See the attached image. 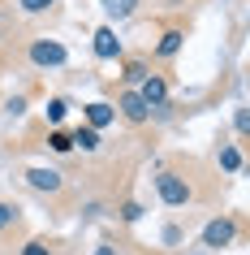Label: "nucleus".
I'll return each mask as SVG.
<instances>
[{
  "mask_svg": "<svg viewBox=\"0 0 250 255\" xmlns=\"http://www.w3.org/2000/svg\"><path fill=\"white\" fill-rule=\"evenodd\" d=\"M198 173H203V164L190 160V156H164L156 164V177H151L160 203L164 208H194V203H203L207 190H203Z\"/></svg>",
  "mask_w": 250,
  "mask_h": 255,
  "instance_id": "1",
  "label": "nucleus"
},
{
  "mask_svg": "<svg viewBox=\"0 0 250 255\" xmlns=\"http://www.w3.org/2000/svg\"><path fill=\"white\" fill-rule=\"evenodd\" d=\"M237 238H242V216H237V212L211 216L207 225H203V234H198V242H203L207 251H224V247H233Z\"/></svg>",
  "mask_w": 250,
  "mask_h": 255,
  "instance_id": "2",
  "label": "nucleus"
},
{
  "mask_svg": "<svg viewBox=\"0 0 250 255\" xmlns=\"http://www.w3.org/2000/svg\"><path fill=\"white\" fill-rule=\"evenodd\" d=\"M26 61L35 69H61L69 61V52H65V43H61V39H30L26 43Z\"/></svg>",
  "mask_w": 250,
  "mask_h": 255,
  "instance_id": "3",
  "label": "nucleus"
},
{
  "mask_svg": "<svg viewBox=\"0 0 250 255\" xmlns=\"http://www.w3.org/2000/svg\"><path fill=\"white\" fill-rule=\"evenodd\" d=\"M22 177H26V186H30V190H39V195H52V199H56V195H65V186H69L65 173H61V169H48V164H30Z\"/></svg>",
  "mask_w": 250,
  "mask_h": 255,
  "instance_id": "4",
  "label": "nucleus"
},
{
  "mask_svg": "<svg viewBox=\"0 0 250 255\" xmlns=\"http://www.w3.org/2000/svg\"><path fill=\"white\" fill-rule=\"evenodd\" d=\"M112 108H117V117H121V121H130V126H138V130H143V126H151V108H147V104H143V95L130 91V87L117 95V104H112Z\"/></svg>",
  "mask_w": 250,
  "mask_h": 255,
  "instance_id": "5",
  "label": "nucleus"
},
{
  "mask_svg": "<svg viewBox=\"0 0 250 255\" xmlns=\"http://www.w3.org/2000/svg\"><path fill=\"white\" fill-rule=\"evenodd\" d=\"M185 22H172V26H164L160 30V39L151 43V56L156 61H172V56H181V48H185Z\"/></svg>",
  "mask_w": 250,
  "mask_h": 255,
  "instance_id": "6",
  "label": "nucleus"
},
{
  "mask_svg": "<svg viewBox=\"0 0 250 255\" xmlns=\"http://www.w3.org/2000/svg\"><path fill=\"white\" fill-rule=\"evenodd\" d=\"M134 91L143 95V104L151 108V113H160V108L168 104V78H164V74H156V69H151V74H147V78L138 82Z\"/></svg>",
  "mask_w": 250,
  "mask_h": 255,
  "instance_id": "7",
  "label": "nucleus"
},
{
  "mask_svg": "<svg viewBox=\"0 0 250 255\" xmlns=\"http://www.w3.org/2000/svg\"><path fill=\"white\" fill-rule=\"evenodd\" d=\"M91 48H95V56H99V61H121V56H125V48H121V39H117V30L112 26H99L91 35Z\"/></svg>",
  "mask_w": 250,
  "mask_h": 255,
  "instance_id": "8",
  "label": "nucleus"
},
{
  "mask_svg": "<svg viewBox=\"0 0 250 255\" xmlns=\"http://www.w3.org/2000/svg\"><path fill=\"white\" fill-rule=\"evenodd\" d=\"M117 121V108L108 104V100H91V104L82 108V126H91V130H108Z\"/></svg>",
  "mask_w": 250,
  "mask_h": 255,
  "instance_id": "9",
  "label": "nucleus"
},
{
  "mask_svg": "<svg viewBox=\"0 0 250 255\" xmlns=\"http://www.w3.org/2000/svg\"><path fill=\"white\" fill-rule=\"evenodd\" d=\"M69 143H74V151H82V156H95V151L104 147L99 130H91V126H74V130H69Z\"/></svg>",
  "mask_w": 250,
  "mask_h": 255,
  "instance_id": "10",
  "label": "nucleus"
},
{
  "mask_svg": "<svg viewBox=\"0 0 250 255\" xmlns=\"http://www.w3.org/2000/svg\"><path fill=\"white\" fill-rule=\"evenodd\" d=\"M147 74H151V61H147V56H121V78H125L130 91L147 78Z\"/></svg>",
  "mask_w": 250,
  "mask_h": 255,
  "instance_id": "11",
  "label": "nucleus"
},
{
  "mask_svg": "<svg viewBox=\"0 0 250 255\" xmlns=\"http://www.w3.org/2000/svg\"><path fill=\"white\" fill-rule=\"evenodd\" d=\"M242 147H237V143H220V147H216V169H224V173L229 177H237L242 173Z\"/></svg>",
  "mask_w": 250,
  "mask_h": 255,
  "instance_id": "12",
  "label": "nucleus"
},
{
  "mask_svg": "<svg viewBox=\"0 0 250 255\" xmlns=\"http://www.w3.org/2000/svg\"><path fill=\"white\" fill-rule=\"evenodd\" d=\"M138 4H143V0H99V9L108 13V22H130V17L138 13Z\"/></svg>",
  "mask_w": 250,
  "mask_h": 255,
  "instance_id": "13",
  "label": "nucleus"
},
{
  "mask_svg": "<svg viewBox=\"0 0 250 255\" xmlns=\"http://www.w3.org/2000/svg\"><path fill=\"white\" fill-rule=\"evenodd\" d=\"M43 117H48V126H52V130H61V121L69 117V100H65V95H52V100L43 104Z\"/></svg>",
  "mask_w": 250,
  "mask_h": 255,
  "instance_id": "14",
  "label": "nucleus"
},
{
  "mask_svg": "<svg viewBox=\"0 0 250 255\" xmlns=\"http://www.w3.org/2000/svg\"><path fill=\"white\" fill-rule=\"evenodd\" d=\"M56 4H61V0H13V9L22 17H43V13H52Z\"/></svg>",
  "mask_w": 250,
  "mask_h": 255,
  "instance_id": "15",
  "label": "nucleus"
},
{
  "mask_svg": "<svg viewBox=\"0 0 250 255\" xmlns=\"http://www.w3.org/2000/svg\"><path fill=\"white\" fill-rule=\"evenodd\" d=\"M22 225V203L13 199H0V234H9V229Z\"/></svg>",
  "mask_w": 250,
  "mask_h": 255,
  "instance_id": "16",
  "label": "nucleus"
},
{
  "mask_svg": "<svg viewBox=\"0 0 250 255\" xmlns=\"http://www.w3.org/2000/svg\"><path fill=\"white\" fill-rule=\"evenodd\" d=\"M17 255H56V242H48V238H26Z\"/></svg>",
  "mask_w": 250,
  "mask_h": 255,
  "instance_id": "17",
  "label": "nucleus"
},
{
  "mask_svg": "<svg viewBox=\"0 0 250 255\" xmlns=\"http://www.w3.org/2000/svg\"><path fill=\"white\" fill-rule=\"evenodd\" d=\"M48 147H52L56 156H69V151H74V143H69V130H48Z\"/></svg>",
  "mask_w": 250,
  "mask_h": 255,
  "instance_id": "18",
  "label": "nucleus"
},
{
  "mask_svg": "<svg viewBox=\"0 0 250 255\" xmlns=\"http://www.w3.org/2000/svg\"><path fill=\"white\" fill-rule=\"evenodd\" d=\"M117 216L125 221V225H138V221H143V203H138V199H125L117 208Z\"/></svg>",
  "mask_w": 250,
  "mask_h": 255,
  "instance_id": "19",
  "label": "nucleus"
},
{
  "mask_svg": "<svg viewBox=\"0 0 250 255\" xmlns=\"http://www.w3.org/2000/svg\"><path fill=\"white\" fill-rule=\"evenodd\" d=\"M78 216H82V221H95V216H104V199H86V203L78 208Z\"/></svg>",
  "mask_w": 250,
  "mask_h": 255,
  "instance_id": "20",
  "label": "nucleus"
},
{
  "mask_svg": "<svg viewBox=\"0 0 250 255\" xmlns=\"http://www.w3.org/2000/svg\"><path fill=\"white\" fill-rule=\"evenodd\" d=\"M233 130H237V138H246V130H250V117H246V108H237V113H233Z\"/></svg>",
  "mask_w": 250,
  "mask_h": 255,
  "instance_id": "21",
  "label": "nucleus"
},
{
  "mask_svg": "<svg viewBox=\"0 0 250 255\" xmlns=\"http://www.w3.org/2000/svg\"><path fill=\"white\" fill-rule=\"evenodd\" d=\"M4 108H9V117H22V113H26V95H13Z\"/></svg>",
  "mask_w": 250,
  "mask_h": 255,
  "instance_id": "22",
  "label": "nucleus"
},
{
  "mask_svg": "<svg viewBox=\"0 0 250 255\" xmlns=\"http://www.w3.org/2000/svg\"><path fill=\"white\" fill-rule=\"evenodd\" d=\"M164 242H168V247H172V242H181V225H168V229H164Z\"/></svg>",
  "mask_w": 250,
  "mask_h": 255,
  "instance_id": "23",
  "label": "nucleus"
},
{
  "mask_svg": "<svg viewBox=\"0 0 250 255\" xmlns=\"http://www.w3.org/2000/svg\"><path fill=\"white\" fill-rule=\"evenodd\" d=\"M95 255H117V247H112V242H99V247H95Z\"/></svg>",
  "mask_w": 250,
  "mask_h": 255,
  "instance_id": "24",
  "label": "nucleus"
},
{
  "mask_svg": "<svg viewBox=\"0 0 250 255\" xmlns=\"http://www.w3.org/2000/svg\"><path fill=\"white\" fill-rule=\"evenodd\" d=\"M160 4H164V9H185L190 0H160Z\"/></svg>",
  "mask_w": 250,
  "mask_h": 255,
  "instance_id": "25",
  "label": "nucleus"
}]
</instances>
